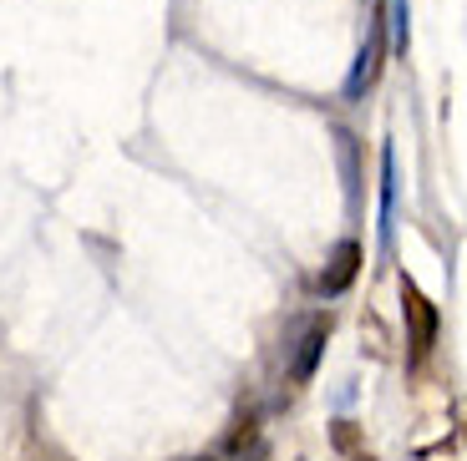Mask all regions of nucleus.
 Segmentation results:
<instances>
[{
	"label": "nucleus",
	"instance_id": "nucleus-5",
	"mask_svg": "<svg viewBox=\"0 0 467 461\" xmlns=\"http://www.w3.org/2000/svg\"><path fill=\"white\" fill-rule=\"evenodd\" d=\"M391 26H397V51H407V0H386Z\"/></svg>",
	"mask_w": 467,
	"mask_h": 461
},
{
	"label": "nucleus",
	"instance_id": "nucleus-4",
	"mask_svg": "<svg viewBox=\"0 0 467 461\" xmlns=\"http://www.w3.org/2000/svg\"><path fill=\"white\" fill-rule=\"evenodd\" d=\"M320 350H326V324H310V330H305V340H300V355H295V365H290V381H310V375H316V365H320Z\"/></svg>",
	"mask_w": 467,
	"mask_h": 461
},
{
	"label": "nucleus",
	"instance_id": "nucleus-1",
	"mask_svg": "<svg viewBox=\"0 0 467 461\" xmlns=\"http://www.w3.org/2000/svg\"><path fill=\"white\" fill-rule=\"evenodd\" d=\"M401 314H407V330H411V365H421V360L432 355L437 345V304L421 294L411 279H401Z\"/></svg>",
	"mask_w": 467,
	"mask_h": 461
},
{
	"label": "nucleus",
	"instance_id": "nucleus-6",
	"mask_svg": "<svg viewBox=\"0 0 467 461\" xmlns=\"http://www.w3.org/2000/svg\"><path fill=\"white\" fill-rule=\"evenodd\" d=\"M336 441H340V446H346V451H350V446H356V431H350V421H340V431H336Z\"/></svg>",
	"mask_w": 467,
	"mask_h": 461
},
{
	"label": "nucleus",
	"instance_id": "nucleus-2",
	"mask_svg": "<svg viewBox=\"0 0 467 461\" xmlns=\"http://www.w3.org/2000/svg\"><path fill=\"white\" fill-rule=\"evenodd\" d=\"M381 56H386V15H376L371 36H366V46H361V56H356V71H350V81H346L350 102H361V97L376 87V77H381Z\"/></svg>",
	"mask_w": 467,
	"mask_h": 461
},
{
	"label": "nucleus",
	"instance_id": "nucleus-3",
	"mask_svg": "<svg viewBox=\"0 0 467 461\" xmlns=\"http://www.w3.org/2000/svg\"><path fill=\"white\" fill-rule=\"evenodd\" d=\"M356 269H361V243H336V254H330V269L320 274V294H346L350 279H356Z\"/></svg>",
	"mask_w": 467,
	"mask_h": 461
}]
</instances>
